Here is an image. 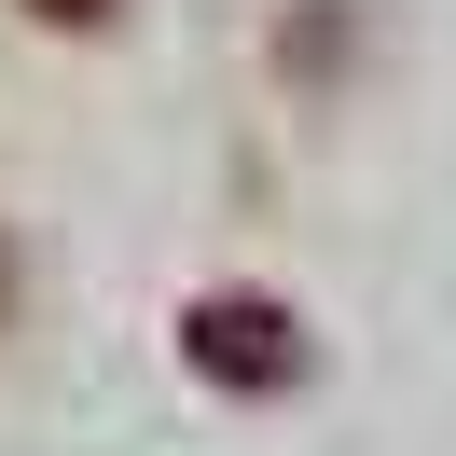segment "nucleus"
<instances>
[{"instance_id":"obj_1","label":"nucleus","mask_w":456,"mask_h":456,"mask_svg":"<svg viewBox=\"0 0 456 456\" xmlns=\"http://www.w3.org/2000/svg\"><path fill=\"white\" fill-rule=\"evenodd\" d=\"M28 14H97V0H28Z\"/></svg>"}]
</instances>
